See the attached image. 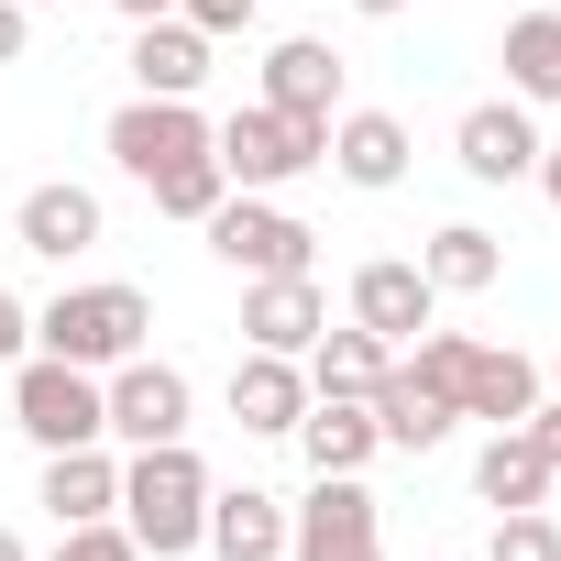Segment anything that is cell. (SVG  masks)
<instances>
[{
  "label": "cell",
  "instance_id": "obj_22",
  "mask_svg": "<svg viewBox=\"0 0 561 561\" xmlns=\"http://www.w3.org/2000/svg\"><path fill=\"white\" fill-rule=\"evenodd\" d=\"M419 275H430L440 298H484L495 275H506V242H495L484 220H440V231L419 242Z\"/></svg>",
  "mask_w": 561,
  "mask_h": 561
},
{
  "label": "cell",
  "instance_id": "obj_30",
  "mask_svg": "<svg viewBox=\"0 0 561 561\" xmlns=\"http://www.w3.org/2000/svg\"><path fill=\"white\" fill-rule=\"evenodd\" d=\"M23 353H34V309H23V298H12V287H0V375H12V364H23Z\"/></svg>",
  "mask_w": 561,
  "mask_h": 561
},
{
  "label": "cell",
  "instance_id": "obj_23",
  "mask_svg": "<svg viewBox=\"0 0 561 561\" xmlns=\"http://www.w3.org/2000/svg\"><path fill=\"white\" fill-rule=\"evenodd\" d=\"M495 67H506V100L561 111V12H517L506 45H495Z\"/></svg>",
  "mask_w": 561,
  "mask_h": 561
},
{
  "label": "cell",
  "instance_id": "obj_20",
  "mask_svg": "<svg viewBox=\"0 0 561 561\" xmlns=\"http://www.w3.org/2000/svg\"><path fill=\"white\" fill-rule=\"evenodd\" d=\"M528 408H539V364H528L517 342H473V364H462V419L517 430Z\"/></svg>",
  "mask_w": 561,
  "mask_h": 561
},
{
  "label": "cell",
  "instance_id": "obj_32",
  "mask_svg": "<svg viewBox=\"0 0 561 561\" xmlns=\"http://www.w3.org/2000/svg\"><path fill=\"white\" fill-rule=\"evenodd\" d=\"M23 45H34V12H23V0H0V67H23Z\"/></svg>",
  "mask_w": 561,
  "mask_h": 561
},
{
  "label": "cell",
  "instance_id": "obj_3",
  "mask_svg": "<svg viewBox=\"0 0 561 561\" xmlns=\"http://www.w3.org/2000/svg\"><path fill=\"white\" fill-rule=\"evenodd\" d=\"M0 408H12V430L34 451H78V440H111V397L89 364H56V353H23L12 375H0Z\"/></svg>",
  "mask_w": 561,
  "mask_h": 561
},
{
  "label": "cell",
  "instance_id": "obj_36",
  "mask_svg": "<svg viewBox=\"0 0 561 561\" xmlns=\"http://www.w3.org/2000/svg\"><path fill=\"white\" fill-rule=\"evenodd\" d=\"M353 12H364V23H397V12H408V0H353Z\"/></svg>",
  "mask_w": 561,
  "mask_h": 561
},
{
  "label": "cell",
  "instance_id": "obj_31",
  "mask_svg": "<svg viewBox=\"0 0 561 561\" xmlns=\"http://www.w3.org/2000/svg\"><path fill=\"white\" fill-rule=\"evenodd\" d=\"M517 430H528V451H539V462H550V473H561V397H539V408H528V419H517Z\"/></svg>",
  "mask_w": 561,
  "mask_h": 561
},
{
  "label": "cell",
  "instance_id": "obj_37",
  "mask_svg": "<svg viewBox=\"0 0 561 561\" xmlns=\"http://www.w3.org/2000/svg\"><path fill=\"white\" fill-rule=\"evenodd\" d=\"M0 561H34V550H23V539H12V528H0Z\"/></svg>",
  "mask_w": 561,
  "mask_h": 561
},
{
  "label": "cell",
  "instance_id": "obj_27",
  "mask_svg": "<svg viewBox=\"0 0 561 561\" xmlns=\"http://www.w3.org/2000/svg\"><path fill=\"white\" fill-rule=\"evenodd\" d=\"M484 561H561V517L550 506H506L495 539H484Z\"/></svg>",
  "mask_w": 561,
  "mask_h": 561
},
{
  "label": "cell",
  "instance_id": "obj_39",
  "mask_svg": "<svg viewBox=\"0 0 561 561\" xmlns=\"http://www.w3.org/2000/svg\"><path fill=\"white\" fill-rule=\"evenodd\" d=\"M550 386H561V364H550Z\"/></svg>",
  "mask_w": 561,
  "mask_h": 561
},
{
  "label": "cell",
  "instance_id": "obj_21",
  "mask_svg": "<svg viewBox=\"0 0 561 561\" xmlns=\"http://www.w3.org/2000/svg\"><path fill=\"white\" fill-rule=\"evenodd\" d=\"M287 440L309 451V473H364V462L386 451V440H375V408H364V397H309Z\"/></svg>",
  "mask_w": 561,
  "mask_h": 561
},
{
  "label": "cell",
  "instance_id": "obj_24",
  "mask_svg": "<svg viewBox=\"0 0 561 561\" xmlns=\"http://www.w3.org/2000/svg\"><path fill=\"white\" fill-rule=\"evenodd\" d=\"M298 364H309V397H375V375H386L397 353H386L364 320H342V331H320Z\"/></svg>",
  "mask_w": 561,
  "mask_h": 561
},
{
  "label": "cell",
  "instance_id": "obj_4",
  "mask_svg": "<svg viewBox=\"0 0 561 561\" xmlns=\"http://www.w3.org/2000/svg\"><path fill=\"white\" fill-rule=\"evenodd\" d=\"M209 154H220V176H231V187L275 198V187H298L309 165H331V122H298V111L242 100L231 122H209Z\"/></svg>",
  "mask_w": 561,
  "mask_h": 561
},
{
  "label": "cell",
  "instance_id": "obj_12",
  "mask_svg": "<svg viewBox=\"0 0 561 561\" xmlns=\"http://www.w3.org/2000/svg\"><path fill=\"white\" fill-rule=\"evenodd\" d=\"M12 242H23V253H45V264H78V253L100 242V187H78V176H45V187H23V209H12Z\"/></svg>",
  "mask_w": 561,
  "mask_h": 561
},
{
  "label": "cell",
  "instance_id": "obj_35",
  "mask_svg": "<svg viewBox=\"0 0 561 561\" xmlns=\"http://www.w3.org/2000/svg\"><path fill=\"white\" fill-rule=\"evenodd\" d=\"M309 561H386V539H353V550H309Z\"/></svg>",
  "mask_w": 561,
  "mask_h": 561
},
{
  "label": "cell",
  "instance_id": "obj_33",
  "mask_svg": "<svg viewBox=\"0 0 561 561\" xmlns=\"http://www.w3.org/2000/svg\"><path fill=\"white\" fill-rule=\"evenodd\" d=\"M528 187H539V198L561 209V144H539V165H528Z\"/></svg>",
  "mask_w": 561,
  "mask_h": 561
},
{
  "label": "cell",
  "instance_id": "obj_19",
  "mask_svg": "<svg viewBox=\"0 0 561 561\" xmlns=\"http://www.w3.org/2000/svg\"><path fill=\"white\" fill-rule=\"evenodd\" d=\"M298 408H309V364H287V353H242V364H231V419H242L253 440H287Z\"/></svg>",
  "mask_w": 561,
  "mask_h": 561
},
{
  "label": "cell",
  "instance_id": "obj_16",
  "mask_svg": "<svg viewBox=\"0 0 561 561\" xmlns=\"http://www.w3.org/2000/svg\"><path fill=\"white\" fill-rule=\"evenodd\" d=\"M198 550H220V561H287V495H264V484H209Z\"/></svg>",
  "mask_w": 561,
  "mask_h": 561
},
{
  "label": "cell",
  "instance_id": "obj_17",
  "mask_svg": "<svg viewBox=\"0 0 561 561\" xmlns=\"http://www.w3.org/2000/svg\"><path fill=\"white\" fill-rule=\"evenodd\" d=\"M133 89L144 100H198L209 89V34L176 23V12L165 23H133Z\"/></svg>",
  "mask_w": 561,
  "mask_h": 561
},
{
  "label": "cell",
  "instance_id": "obj_2",
  "mask_svg": "<svg viewBox=\"0 0 561 561\" xmlns=\"http://www.w3.org/2000/svg\"><path fill=\"white\" fill-rule=\"evenodd\" d=\"M34 353L111 375V364L154 353V298H144V287H122V275H100V287H67V298L34 320Z\"/></svg>",
  "mask_w": 561,
  "mask_h": 561
},
{
  "label": "cell",
  "instance_id": "obj_26",
  "mask_svg": "<svg viewBox=\"0 0 561 561\" xmlns=\"http://www.w3.org/2000/svg\"><path fill=\"white\" fill-rule=\"evenodd\" d=\"M144 198H154L165 220H209V209L231 198V176H220V154H187V165H165V176H154Z\"/></svg>",
  "mask_w": 561,
  "mask_h": 561
},
{
  "label": "cell",
  "instance_id": "obj_11",
  "mask_svg": "<svg viewBox=\"0 0 561 561\" xmlns=\"http://www.w3.org/2000/svg\"><path fill=\"white\" fill-rule=\"evenodd\" d=\"M353 539H386V506L364 473H309V506H287V561L309 550H353Z\"/></svg>",
  "mask_w": 561,
  "mask_h": 561
},
{
  "label": "cell",
  "instance_id": "obj_8",
  "mask_svg": "<svg viewBox=\"0 0 561 561\" xmlns=\"http://www.w3.org/2000/svg\"><path fill=\"white\" fill-rule=\"evenodd\" d=\"M353 320H364L386 353H408V342L440 320V287L419 275V253H375V264H353Z\"/></svg>",
  "mask_w": 561,
  "mask_h": 561
},
{
  "label": "cell",
  "instance_id": "obj_40",
  "mask_svg": "<svg viewBox=\"0 0 561 561\" xmlns=\"http://www.w3.org/2000/svg\"><path fill=\"white\" fill-rule=\"evenodd\" d=\"M440 561H451V550H440Z\"/></svg>",
  "mask_w": 561,
  "mask_h": 561
},
{
  "label": "cell",
  "instance_id": "obj_18",
  "mask_svg": "<svg viewBox=\"0 0 561 561\" xmlns=\"http://www.w3.org/2000/svg\"><path fill=\"white\" fill-rule=\"evenodd\" d=\"M364 408H375V440H386V451H440V440L462 430V408H451V397H430L408 364H386Z\"/></svg>",
  "mask_w": 561,
  "mask_h": 561
},
{
  "label": "cell",
  "instance_id": "obj_9",
  "mask_svg": "<svg viewBox=\"0 0 561 561\" xmlns=\"http://www.w3.org/2000/svg\"><path fill=\"white\" fill-rule=\"evenodd\" d=\"M331 331V298H320V275H242V353H309Z\"/></svg>",
  "mask_w": 561,
  "mask_h": 561
},
{
  "label": "cell",
  "instance_id": "obj_14",
  "mask_svg": "<svg viewBox=\"0 0 561 561\" xmlns=\"http://www.w3.org/2000/svg\"><path fill=\"white\" fill-rule=\"evenodd\" d=\"M56 528H89V517H122V451L111 440H78V451H45V495H34Z\"/></svg>",
  "mask_w": 561,
  "mask_h": 561
},
{
  "label": "cell",
  "instance_id": "obj_25",
  "mask_svg": "<svg viewBox=\"0 0 561 561\" xmlns=\"http://www.w3.org/2000/svg\"><path fill=\"white\" fill-rule=\"evenodd\" d=\"M550 484H561V473L528 451V430H495V440L473 451V495H484L495 517H506V506H550Z\"/></svg>",
  "mask_w": 561,
  "mask_h": 561
},
{
  "label": "cell",
  "instance_id": "obj_13",
  "mask_svg": "<svg viewBox=\"0 0 561 561\" xmlns=\"http://www.w3.org/2000/svg\"><path fill=\"white\" fill-rule=\"evenodd\" d=\"M331 176L364 187V198L408 187V122L397 111H331Z\"/></svg>",
  "mask_w": 561,
  "mask_h": 561
},
{
  "label": "cell",
  "instance_id": "obj_1",
  "mask_svg": "<svg viewBox=\"0 0 561 561\" xmlns=\"http://www.w3.org/2000/svg\"><path fill=\"white\" fill-rule=\"evenodd\" d=\"M122 528L144 539V561H187L198 528H209V462L187 440L122 451Z\"/></svg>",
  "mask_w": 561,
  "mask_h": 561
},
{
  "label": "cell",
  "instance_id": "obj_34",
  "mask_svg": "<svg viewBox=\"0 0 561 561\" xmlns=\"http://www.w3.org/2000/svg\"><path fill=\"white\" fill-rule=\"evenodd\" d=\"M111 12H122V23H165V12H176V0H111Z\"/></svg>",
  "mask_w": 561,
  "mask_h": 561
},
{
  "label": "cell",
  "instance_id": "obj_28",
  "mask_svg": "<svg viewBox=\"0 0 561 561\" xmlns=\"http://www.w3.org/2000/svg\"><path fill=\"white\" fill-rule=\"evenodd\" d=\"M45 561H144V539H133L122 517H89V528H56Z\"/></svg>",
  "mask_w": 561,
  "mask_h": 561
},
{
  "label": "cell",
  "instance_id": "obj_5",
  "mask_svg": "<svg viewBox=\"0 0 561 561\" xmlns=\"http://www.w3.org/2000/svg\"><path fill=\"white\" fill-rule=\"evenodd\" d=\"M198 231H209V253H220L231 275H320V231H309L298 209L253 198V187H231Z\"/></svg>",
  "mask_w": 561,
  "mask_h": 561
},
{
  "label": "cell",
  "instance_id": "obj_38",
  "mask_svg": "<svg viewBox=\"0 0 561 561\" xmlns=\"http://www.w3.org/2000/svg\"><path fill=\"white\" fill-rule=\"evenodd\" d=\"M23 12H45V0H23Z\"/></svg>",
  "mask_w": 561,
  "mask_h": 561
},
{
  "label": "cell",
  "instance_id": "obj_10",
  "mask_svg": "<svg viewBox=\"0 0 561 561\" xmlns=\"http://www.w3.org/2000/svg\"><path fill=\"white\" fill-rule=\"evenodd\" d=\"M451 154H462L473 187H517V176L539 165V122H528V100H473V111L451 122Z\"/></svg>",
  "mask_w": 561,
  "mask_h": 561
},
{
  "label": "cell",
  "instance_id": "obj_29",
  "mask_svg": "<svg viewBox=\"0 0 561 561\" xmlns=\"http://www.w3.org/2000/svg\"><path fill=\"white\" fill-rule=\"evenodd\" d=\"M176 23H198L209 45H231V34H253V23H264V0H176Z\"/></svg>",
  "mask_w": 561,
  "mask_h": 561
},
{
  "label": "cell",
  "instance_id": "obj_15",
  "mask_svg": "<svg viewBox=\"0 0 561 561\" xmlns=\"http://www.w3.org/2000/svg\"><path fill=\"white\" fill-rule=\"evenodd\" d=\"M264 111H298V122H331L342 111V56L320 34H287V45H264Z\"/></svg>",
  "mask_w": 561,
  "mask_h": 561
},
{
  "label": "cell",
  "instance_id": "obj_7",
  "mask_svg": "<svg viewBox=\"0 0 561 561\" xmlns=\"http://www.w3.org/2000/svg\"><path fill=\"white\" fill-rule=\"evenodd\" d=\"M100 397H111V440H122V451L187 440V408H198V386H187L165 353H133V364H111V375H100Z\"/></svg>",
  "mask_w": 561,
  "mask_h": 561
},
{
  "label": "cell",
  "instance_id": "obj_6",
  "mask_svg": "<svg viewBox=\"0 0 561 561\" xmlns=\"http://www.w3.org/2000/svg\"><path fill=\"white\" fill-rule=\"evenodd\" d=\"M100 144H111V165H122L133 187H154L165 165L209 154V111H198V100H144V89H133V100L111 111V133H100Z\"/></svg>",
  "mask_w": 561,
  "mask_h": 561
}]
</instances>
